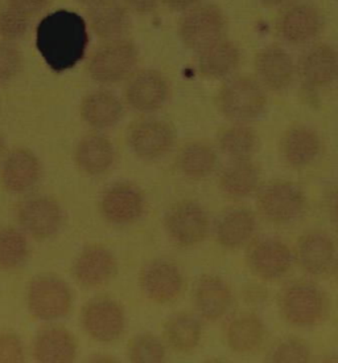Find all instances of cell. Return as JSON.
Wrapping results in <instances>:
<instances>
[{"label":"cell","instance_id":"cell-1","mask_svg":"<svg viewBox=\"0 0 338 363\" xmlns=\"http://www.w3.org/2000/svg\"><path fill=\"white\" fill-rule=\"evenodd\" d=\"M89 41L86 21L73 11L52 12L36 30V48L56 73L69 71L83 60Z\"/></svg>","mask_w":338,"mask_h":363},{"label":"cell","instance_id":"cell-2","mask_svg":"<svg viewBox=\"0 0 338 363\" xmlns=\"http://www.w3.org/2000/svg\"><path fill=\"white\" fill-rule=\"evenodd\" d=\"M279 309L287 323L300 328H310L322 323L329 312V301L313 284H289L279 296Z\"/></svg>","mask_w":338,"mask_h":363},{"label":"cell","instance_id":"cell-3","mask_svg":"<svg viewBox=\"0 0 338 363\" xmlns=\"http://www.w3.org/2000/svg\"><path fill=\"white\" fill-rule=\"evenodd\" d=\"M30 314L40 321H56L69 314L73 294L69 285L53 274H41L30 281L27 292Z\"/></svg>","mask_w":338,"mask_h":363},{"label":"cell","instance_id":"cell-4","mask_svg":"<svg viewBox=\"0 0 338 363\" xmlns=\"http://www.w3.org/2000/svg\"><path fill=\"white\" fill-rule=\"evenodd\" d=\"M139 60L136 45L127 39L106 41L90 57V77L100 84H117L131 76Z\"/></svg>","mask_w":338,"mask_h":363},{"label":"cell","instance_id":"cell-5","mask_svg":"<svg viewBox=\"0 0 338 363\" xmlns=\"http://www.w3.org/2000/svg\"><path fill=\"white\" fill-rule=\"evenodd\" d=\"M219 109L234 121H252L266 109L267 97L258 81L235 77L228 81L218 96Z\"/></svg>","mask_w":338,"mask_h":363},{"label":"cell","instance_id":"cell-6","mask_svg":"<svg viewBox=\"0 0 338 363\" xmlns=\"http://www.w3.org/2000/svg\"><path fill=\"white\" fill-rule=\"evenodd\" d=\"M225 28L226 19L219 7L214 4L194 6L180 21V40L188 50L197 53L222 39Z\"/></svg>","mask_w":338,"mask_h":363},{"label":"cell","instance_id":"cell-7","mask_svg":"<svg viewBox=\"0 0 338 363\" xmlns=\"http://www.w3.org/2000/svg\"><path fill=\"white\" fill-rule=\"evenodd\" d=\"M307 198L303 189L292 182L269 183L259 192L258 207L271 222L289 223L304 212Z\"/></svg>","mask_w":338,"mask_h":363},{"label":"cell","instance_id":"cell-8","mask_svg":"<svg viewBox=\"0 0 338 363\" xmlns=\"http://www.w3.org/2000/svg\"><path fill=\"white\" fill-rule=\"evenodd\" d=\"M165 231L180 247H193L204 242L209 233V218L199 203L175 204L165 215Z\"/></svg>","mask_w":338,"mask_h":363},{"label":"cell","instance_id":"cell-9","mask_svg":"<svg viewBox=\"0 0 338 363\" xmlns=\"http://www.w3.org/2000/svg\"><path fill=\"white\" fill-rule=\"evenodd\" d=\"M322 13L310 1L291 3L279 15L280 38L295 47L310 44L322 30Z\"/></svg>","mask_w":338,"mask_h":363},{"label":"cell","instance_id":"cell-10","mask_svg":"<svg viewBox=\"0 0 338 363\" xmlns=\"http://www.w3.org/2000/svg\"><path fill=\"white\" fill-rule=\"evenodd\" d=\"M16 216L21 228L39 240L53 238L64 224L60 204L49 196H35L21 202Z\"/></svg>","mask_w":338,"mask_h":363},{"label":"cell","instance_id":"cell-11","mask_svg":"<svg viewBox=\"0 0 338 363\" xmlns=\"http://www.w3.org/2000/svg\"><path fill=\"white\" fill-rule=\"evenodd\" d=\"M82 326L93 340L112 342L124 330V311L120 303L109 297L94 298L82 311Z\"/></svg>","mask_w":338,"mask_h":363},{"label":"cell","instance_id":"cell-12","mask_svg":"<svg viewBox=\"0 0 338 363\" xmlns=\"http://www.w3.org/2000/svg\"><path fill=\"white\" fill-rule=\"evenodd\" d=\"M143 293L153 303H169L179 298L184 286L182 273L175 262L153 260L140 273Z\"/></svg>","mask_w":338,"mask_h":363},{"label":"cell","instance_id":"cell-13","mask_svg":"<svg viewBox=\"0 0 338 363\" xmlns=\"http://www.w3.org/2000/svg\"><path fill=\"white\" fill-rule=\"evenodd\" d=\"M247 262L251 271L258 277L274 281L289 272L292 265V252L283 240L263 238L251 245Z\"/></svg>","mask_w":338,"mask_h":363},{"label":"cell","instance_id":"cell-14","mask_svg":"<svg viewBox=\"0 0 338 363\" xmlns=\"http://www.w3.org/2000/svg\"><path fill=\"white\" fill-rule=\"evenodd\" d=\"M42 166L39 158L28 149H15L8 152L0 169V182L12 194L32 190L41 179Z\"/></svg>","mask_w":338,"mask_h":363},{"label":"cell","instance_id":"cell-15","mask_svg":"<svg viewBox=\"0 0 338 363\" xmlns=\"http://www.w3.org/2000/svg\"><path fill=\"white\" fill-rule=\"evenodd\" d=\"M169 96L168 82L158 71L144 69L129 79L126 100L140 113H153L163 108Z\"/></svg>","mask_w":338,"mask_h":363},{"label":"cell","instance_id":"cell-16","mask_svg":"<svg viewBox=\"0 0 338 363\" xmlns=\"http://www.w3.org/2000/svg\"><path fill=\"white\" fill-rule=\"evenodd\" d=\"M100 211L107 222L129 224L138 220L144 211V198L138 187L129 183H117L103 194Z\"/></svg>","mask_w":338,"mask_h":363},{"label":"cell","instance_id":"cell-17","mask_svg":"<svg viewBox=\"0 0 338 363\" xmlns=\"http://www.w3.org/2000/svg\"><path fill=\"white\" fill-rule=\"evenodd\" d=\"M173 143V128L164 121H141L129 133V147L141 160H156L165 155Z\"/></svg>","mask_w":338,"mask_h":363},{"label":"cell","instance_id":"cell-18","mask_svg":"<svg viewBox=\"0 0 338 363\" xmlns=\"http://www.w3.org/2000/svg\"><path fill=\"white\" fill-rule=\"evenodd\" d=\"M300 79L309 88H327L337 79V52L330 44L312 45L296 65Z\"/></svg>","mask_w":338,"mask_h":363},{"label":"cell","instance_id":"cell-19","mask_svg":"<svg viewBox=\"0 0 338 363\" xmlns=\"http://www.w3.org/2000/svg\"><path fill=\"white\" fill-rule=\"evenodd\" d=\"M255 69L260 85L271 91L287 89L292 84L296 65L292 56L283 47L271 44L259 51L255 59Z\"/></svg>","mask_w":338,"mask_h":363},{"label":"cell","instance_id":"cell-20","mask_svg":"<svg viewBox=\"0 0 338 363\" xmlns=\"http://www.w3.org/2000/svg\"><path fill=\"white\" fill-rule=\"evenodd\" d=\"M117 271L118 264L114 255L102 245L86 247L73 265L76 280L86 288H98L109 283Z\"/></svg>","mask_w":338,"mask_h":363},{"label":"cell","instance_id":"cell-21","mask_svg":"<svg viewBox=\"0 0 338 363\" xmlns=\"http://www.w3.org/2000/svg\"><path fill=\"white\" fill-rule=\"evenodd\" d=\"M298 265L313 276H325L334 269L336 247L332 238L324 233H305L298 244Z\"/></svg>","mask_w":338,"mask_h":363},{"label":"cell","instance_id":"cell-22","mask_svg":"<svg viewBox=\"0 0 338 363\" xmlns=\"http://www.w3.org/2000/svg\"><path fill=\"white\" fill-rule=\"evenodd\" d=\"M77 342L62 326L42 328L33 342V357L40 363H70L76 359Z\"/></svg>","mask_w":338,"mask_h":363},{"label":"cell","instance_id":"cell-23","mask_svg":"<svg viewBox=\"0 0 338 363\" xmlns=\"http://www.w3.org/2000/svg\"><path fill=\"white\" fill-rule=\"evenodd\" d=\"M88 18L93 32L105 41L124 39L131 28L129 10L118 0H106L89 7Z\"/></svg>","mask_w":338,"mask_h":363},{"label":"cell","instance_id":"cell-24","mask_svg":"<svg viewBox=\"0 0 338 363\" xmlns=\"http://www.w3.org/2000/svg\"><path fill=\"white\" fill-rule=\"evenodd\" d=\"M233 296L229 285L216 276L199 279L194 288V306L208 321H217L231 306Z\"/></svg>","mask_w":338,"mask_h":363},{"label":"cell","instance_id":"cell-25","mask_svg":"<svg viewBox=\"0 0 338 363\" xmlns=\"http://www.w3.org/2000/svg\"><path fill=\"white\" fill-rule=\"evenodd\" d=\"M240 62V51L235 43L219 39L197 52V67L202 76L221 80L234 73Z\"/></svg>","mask_w":338,"mask_h":363},{"label":"cell","instance_id":"cell-26","mask_svg":"<svg viewBox=\"0 0 338 363\" xmlns=\"http://www.w3.org/2000/svg\"><path fill=\"white\" fill-rule=\"evenodd\" d=\"M321 140L317 131L309 126L298 125L286 131L281 140V154L292 167H305L317 160Z\"/></svg>","mask_w":338,"mask_h":363},{"label":"cell","instance_id":"cell-27","mask_svg":"<svg viewBox=\"0 0 338 363\" xmlns=\"http://www.w3.org/2000/svg\"><path fill=\"white\" fill-rule=\"evenodd\" d=\"M255 228L257 222L254 213L247 208L238 207L221 215L216 227V235L221 245L237 250L250 242Z\"/></svg>","mask_w":338,"mask_h":363},{"label":"cell","instance_id":"cell-28","mask_svg":"<svg viewBox=\"0 0 338 363\" xmlns=\"http://www.w3.org/2000/svg\"><path fill=\"white\" fill-rule=\"evenodd\" d=\"M260 179V169L255 163L249 160H237L221 174L219 186L231 199H245L258 191Z\"/></svg>","mask_w":338,"mask_h":363},{"label":"cell","instance_id":"cell-29","mask_svg":"<svg viewBox=\"0 0 338 363\" xmlns=\"http://www.w3.org/2000/svg\"><path fill=\"white\" fill-rule=\"evenodd\" d=\"M74 160L81 170L89 175L107 172L115 160L112 143L103 135H88L77 145Z\"/></svg>","mask_w":338,"mask_h":363},{"label":"cell","instance_id":"cell-30","mask_svg":"<svg viewBox=\"0 0 338 363\" xmlns=\"http://www.w3.org/2000/svg\"><path fill=\"white\" fill-rule=\"evenodd\" d=\"M82 120L95 129L117 125L123 117V106L110 91H98L88 94L81 104Z\"/></svg>","mask_w":338,"mask_h":363},{"label":"cell","instance_id":"cell-31","mask_svg":"<svg viewBox=\"0 0 338 363\" xmlns=\"http://www.w3.org/2000/svg\"><path fill=\"white\" fill-rule=\"evenodd\" d=\"M264 325L254 314H242L234 318L228 328V343L235 353H251L264 340Z\"/></svg>","mask_w":338,"mask_h":363},{"label":"cell","instance_id":"cell-32","mask_svg":"<svg viewBox=\"0 0 338 363\" xmlns=\"http://www.w3.org/2000/svg\"><path fill=\"white\" fill-rule=\"evenodd\" d=\"M202 329L199 320L188 313H179L164 325V337L169 346L180 352L190 353L199 346Z\"/></svg>","mask_w":338,"mask_h":363},{"label":"cell","instance_id":"cell-33","mask_svg":"<svg viewBox=\"0 0 338 363\" xmlns=\"http://www.w3.org/2000/svg\"><path fill=\"white\" fill-rule=\"evenodd\" d=\"M180 170L190 179H204L214 172L217 155L214 150L201 142L187 145L180 154Z\"/></svg>","mask_w":338,"mask_h":363},{"label":"cell","instance_id":"cell-34","mask_svg":"<svg viewBox=\"0 0 338 363\" xmlns=\"http://www.w3.org/2000/svg\"><path fill=\"white\" fill-rule=\"evenodd\" d=\"M30 257L25 235L12 227L0 228V269L12 271L23 267Z\"/></svg>","mask_w":338,"mask_h":363},{"label":"cell","instance_id":"cell-35","mask_svg":"<svg viewBox=\"0 0 338 363\" xmlns=\"http://www.w3.org/2000/svg\"><path fill=\"white\" fill-rule=\"evenodd\" d=\"M219 146L222 152L234 161L250 160L258 149V137L249 126L235 125L221 134Z\"/></svg>","mask_w":338,"mask_h":363},{"label":"cell","instance_id":"cell-36","mask_svg":"<svg viewBox=\"0 0 338 363\" xmlns=\"http://www.w3.org/2000/svg\"><path fill=\"white\" fill-rule=\"evenodd\" d=\"M129 357L131 362H163L165 358V349L155 335L140 334L129 343Z\"/></svg>","mask_w":338,"mask_h":363},{"label":"cell","instance_id":"cell-37","mask_svg":"<svg viewBox=\"0 0 338 363\" xmlns=\"http://www.w3.org/2000/svg\"><path fill=\"white\" fill-rule=\"evenodd\" d=\"M30 28V18L10 4L0 7V36L3 40L18 41L25 36Z\"/></svg>","mask_w":338,"mask_h":363},{"label":"cell","instance_id":"cell-38","mask_svg":"<svg viewBox=\"0 0 338 363\" xmlns=\"http://www.w3.org/2000/svg\"><path fill=\"white\" fill-rule=\"evenodd\" d=\"M310 358L309 346L298 338H287L276 343L269 352L267 361L275 363H305Z\"/></svg>","mask_w":338,"mask_h":363},{"label":"cell","instance_id":"cell-39","mask_svg":"<svg viewBox=\"0 0 338 363\" xmlns=\"http://www.w3.org/2000/svg\"><path fill=\"white\" fill-rule=\"evenodd\" d=\"M24 67L23 52L12 41H0V84L15 80Z\"/></svg>","mask_w":338,"mask_h":363},{"label":"cell","instance_id":"cell-40","mask_svg":"<svg viewBox=\"0 0 338 363\" xmlns=\"http://www.w3.org/2000/svg\"><path fill=\"white\" fill-rule=\"evenodd\" d=\"M25 359L24 345L18 334L0 332V363H21Z\"/></svg>","mask_w":338,"mask_h":363},{"label":"cell","instance_id":"cell-41","mask_svg":"<svg viewBox=\"0 0 338 363\" xmlns=\"http://www.w3.org/2000/svg\"><path fill=\"white\" fill-rule=\"evenodd\" d=\"M50 0H8V4L15 10L32 18L49 6Z\"/></svg>","mask_w":338,"mask_h":363},{"label":"cell","instance_id":"cell-42","mask_svg":"<svg viewBox=\"0 0 338 363\" xmlns=\"http://www.w3.org/2000/svg\"><path fill=\"white\" fill-rule=\"evenodd\" d=\"M124 3L129 10L136 13L148 15L158 9L160 0H124Z\"/></svg>","mask_w":338,"mask_h":363},{"label":"cell","instance_id":"cell-43","mask_svg":"<svg viewBox=\"0 0 338 363\" xmlns=\"http://www.w3.org/2000/svg\"><path fill=\"white\" fill-rule=\"evenodd\" d=\"M167 7L173 11H188L197 6L201 0H161Z\"/></svg>","mask_w":338,"mask_h":363},{"label":"cell","instance_id":"cell-44","mask_svg":"<svg viewBox=\"0 0 338 363\" xmlns=\"http://www.w3.org/2000/svg\"><path fill=\"white\" fill-rule=\"evenodd\" d=\"M263 6H267V7H278V6H283L286 4L289 0H258Z\"/></svg>","mask_w":338,"mask_h":363},{"label":"cell","instance_id":"cell-45","mask_svg":"<svg viewBox=\"0 0 338 363\" xmlns=\"http://www.w3.org/2000/svg\"><path fill=\"white\" fill-rule=\"evenodd\" d=\"M81 4H83V6H86L88 9L89 7H93V6H97V4H100V3H103V1H106V0H78Z\"/></svg>","mask_w":338,"mask_h":363},{"label":"cell","instance_id":"cell-46","mask_svg":"<svg viewBox=\"0 0 338 363\" xmlns=\"http://www.w3.org/2000/svg\"><path fill=\"white\" fill-rule=\"evenodd\" d=\"M6 147H7V143H6V140H4L3 134L0 133V158H1V155L6 152Z\"/></svg>","mask_w":338,"mask_h":363}]
</instances>
